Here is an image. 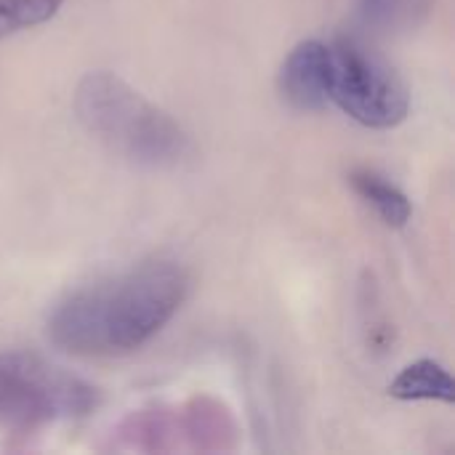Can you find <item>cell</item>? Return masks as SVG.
Returning <instances> with one entry per match:
<instances>
[{
    "instance_id": "3957f363",
    "label": "cell",
    "mask_w": 455,
    "mask_h": 455,
    "mask_svg": "<svg viewBox=\"0 0 455 455\" xmlns=\"http://www.w3.org/2000/svg\"><path fill=\"white\" fill-rule=\"evenodd\" d=\"M99 405V392L64 368L32 352L0 355V429L35 432L83 419Z\"/></svg>"
},
{
    "instance_id": "5b68a950",
    "label": "cell",
    "mask_w": 455,
    "mask_h": 455,
    "mask_svg": "<svg viewBox=\"0 0 455 455\" xmlns=\"http://www.w3.org/2000/svg\"><path fill=\"white\" fill-rule=\"evenodd\" d=\"M277 85L283 99L299 112L328 107V45L320 40L299 43L283 61Z\"/></svg>"
},
{
    "instance_id": "277c9868",
    "label": "cell",
    "mask_w": 455,
    "mask_h": 455,
    "mask_svg": "<svg viewBox=\"0 0 455 455\" xmlns=\"http://www.w3.org/2000/svg\"><path fill=\"white\" fill-rule=\"evenodd\" d=\"M328 101L365 128H395L411 109L400 75L355 37L328 45Z\"/></svg>"
},
{
    "instance_id": "9c48e42d",
    "label": "cell",
    "mask_w": 455,
    "mask_h": 455,
    "mask_svg": "<svg viewBox=\"0 0 455 455\" xmlns=\"http://www.w3.org/2000/svg\"><path fill=\"white\" fill-rule=\"evenodd\" d=\"M64 0H0V37L51 21Z\"/></svg>"
},
{
    "instance_id": "7a4b0ae2",
    "label": "cell",
    "mask_w": 455,
    "mask_h": 455,
    "mask_svg": "<svg viewBox=\"0 0 455 455\" xmlns=\"http://www.w3.org/2000/svg\"><path fill=\"white\" fill-rule=\"evenodd\" d=\"M75 115L91 136L139 165H173L189 149L181 125L115 72H88L77 83Z\"/></svg>"
},
{
    "instance_id": "ba28073f",
    "label": "cell",
    "mask_w": 455,
    "mask_h": 455,
    "mask_svg": "<svg viewBox=\"0 0 455 455\" xmlns=\"http://www.w3.org/2000/svg\"><path fill=\"white\" fill-rule=\"evenodd\" d=\"M357 19L376 35H403L424 24L432 0H355Z\"/></svg>"
},
{
    "instance_id": "8992f818",
    "label": "cell",
    "mask_w": 455,
    "mask_h": 455,
    "mask_svg": "<svg viewBox=\"0 0 455 455\" xmlns=\"http://www.w3.org/2000/svg\"><path fill=\"white\" fill-rule=\"evenodd\" d=\"M389 395L403 403H445L455 400V387L445 365L435 360H419L400 371L389 384Z\"/></svg>"
},
{
    "instance_id": "6da1fadb",
    "label": "cell",
    "mask_w": 455,
    "mask_h": 455,
    "mask_svg": "<svg viewBox=\"0 0 455 455\" xmlns=\"http://www.w3.org/2000/svg\"><path fill=\"white\" fill-rule=\"evenodd\" d=\"M187 293L189 275L181 264L144 261L67 296L48 317V339L77 357L131 355L173 320Z\"/></svg>"
},
{
    "instance_id": "52a82bcc",
    "label": "cell",
    "mask_w": 455,
    "mask_h": 455,
    "mask_svg": "<svg viewBox=\"0 0 455 455\" xmlns=\"http://www.w3.org/2000/svg\"><path fill=\"white\" fill-rule=\"evenodd\" d=\"M349 184L360 195V200L368 203L379 213V219L387 227L403 229L411 221L413 205H411L408 195L400 187H395L392 181H387L381 173H376L371 168H357L349 173Z\"/></svg>"
}]
</instances>
